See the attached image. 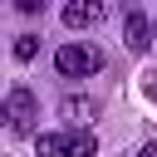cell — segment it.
Wrapping results in <instances>:
<instances>
[{
  "label": "cell",
  "mask_w": 157,
  "mask_h": 157,
  "mask_svg": "<svg viewBox=\"0 0 157 157\" xmlns=\"http://www.w3.org/2000/svg\"><path fill=\"white\" fill-rule=\"evenodd\" d=\"M54 69H59L64 78H88V74H98V69H103V49H98V44H88V39L59 44V49H54Z\"/></svg>",
  "instance_id": "cell-1"
},
{
  "label": "cell",
  "mask_w": 157,
  "mask_h": 157,
  "mask_svg": "<svg viewBox=\"0 0 157 157\" xmlns=\"http://www.w3.org/2000/svg\"><path fill=\"white\" fill-rule=\"evenodd\" d=\"M34 152L39 157H98V137L93 132H34Z\"/></svg>",
  "instance_id": "cell-2"
},
{
  "label": "cell",
  "mask_w": 157,
  "mask_h": 157,
  "mask_svg": "<svg viewBox=\"0 0 157 157\" xmlns=\"http://www.w3.org/2000/svg\"><path fill=\"white\" fill-rule=\"evenodd\" d=\"M34 118H39V108H34V93L25 88V83H15L10 93H5V123L15 128V132H34Z\"/></svg>",
  "instance_id": "cell-3"
},
{
  "label": "cell",
  "mask_w": 157,
  "mask_h": 157,
  "mask_svg": "<svg viewBox=\"0 0 157 157\" xmlns=\"http://www.w3.org/2000/svg\"><path fill=\"white\" fill-rule=\"evenodd\" d=\"M108 20V5L103 0H69L64 5V25L69 29H93V25H103Z\"/></svg>",
  "instance_id": "cell-4"
},
{
  "label": "cell",
  "mask_w": 157,
  "mask_h": 157,
  "mask_svg": "<svg viewBox=\"0 0 157 157\" xmlns=\"http://www.w3.org/2000/svg\"><path fill=\"white\" fill-rule=\"evenodd\" d=\"M123 39H128V49H132V54H142V49L152 44V25H147V15H142V10H128V20H123Z\"/></svg>",
  "instance_id": "cell-5"
},
{
  "label": "cell",
  "mask_w": 157,
  "mask_h": 157,
  "mask_svg": "<svg viewBox=\"0 0 157 157\" xmlns=\"http://www.w3.org/2000/svg\"><path fill=\"white\" fill-rule=\"evenodd\" d=\"M64 118H69V132H88V118L98 113V103L88 98V93H78V98H64V108H59Z\"/></svg>",
  "instance_id": "cell-6"
},
{
  "label": "cell",
  "mask_w": 157,
  "mask_h": 157,
  "mask_svg": "<svg viewBox=\"0 0 157 157\" xmlns=\"http://www.w3.org/2000/svg\"><path fill=\"white\" fill-rule=\"evenodd\" d=\"M34 54H39V34H15V59L29 64Z\"/></svg>",
  "instance_id": "cell-7"
},
{
  "label": "cell",
  "mask_w": 157,
  "mask_h": 157,
  "mask_svg": "<svg viewBox=\"0 0 157 157\" xmlns=\"http://www.w3.org/2000/svg\"><path fill=\"white\" fill-rule=\"evenodd\" d=\"M137 157H157V142H142V147H137Z\"/></svg>",
  "instance_id": "cell-8"
},
{
  "label": "cell",
  "mask_w": 157,
  "mask_h": 157,
  "mask_svg": "<svg viewBox=\"0 0 157 157\" xmlns=\"http://www.w3.org/2000/svg\"><path fill=\"white\" fill-rule=\"evenodd\" d=\"M0 123H5V98H0Z\"/></svg>",
  "instance_id": "cell-9"
}]
</instances>
